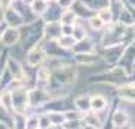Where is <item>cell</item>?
I'll return each instance as SVG.
<instances>
[{"label":"cell","instance_id":"cell-1","mask_svg":"<svg viewBox=\"0 0 135 129\" xmlns=\"http://www.w3.org/2000/svg\"><path fill=\"white\" fill-rule=\"evenodd\" d=\"M44 41V21L41 18H36L32 23L24 24L20 27V45L27 51L30 47L36 44H41Z\"/></svg>","mask_w":135,"mask_h":129},{"label":"cell","instance_id":"cell-2","mask_svg":"<svg viewBox=\"0 0 135 129\" xmlns=\"http://www.w3.org/2000/svg\"><path fill=\"white\" fill-rule=\"evenodd\" d=\"M11 98H12V108L14 113L24 114L26 110L29 108V89L24 86H20L14 90H11Z\"/></svg>","mask_w":135,"mask_h":129},{"label":"cell","instance_id":"cell-3","mask_svg":"<svg viewBox=\"0 0 135 129\" xmlns=\"http://www.w3.org/2000/svg\"><path fill=\"white\" fill-rule=\"evenodd\" d=\"M24 60H26V65L29 68H36L42 66L44 63L47 62V54L44 51V48L41 44H36L33 47H30L27 51H26V56H24Z\"/></svg>","mask_w":135,"mask_h":129},{"label":"cell","instance_id":"cell-4","mask_svg":"<svg viewBox=\"0 0 135 129\" xmlns=\"http://www.w3.org/2000/svg\"><path fill=\"white\" fill-rule=\"evenodd\" d=\"M123 48H125V45H122V44H119V45H110V47H102L101 57L104 59L108 65L114 66V65H117L119 60H120L122 53H123Z\"/></svg>","mask_w":135,"mask_h":129},{"label":"cell","instance_id":"cell-5","mask_svg":"<svg viewBox=\"0 0 135 129\" xmlns=\"http://www.w3.org/2000/svg\"><path fill=\"white\" fill-rule=\"evenodd\" d=\"M50 101V95L47 89L42 87H32L29 89V105L30 107H44V104H47Z\"/></svg>","mask_w":135,"mask_h":129},{"label":"cell","instance_id":"cell-6","mask_svg":"<svg viewBox=\"0 0 135 129\" xmlns=\"http://www.w3.org/2000/svg\"><path fill=\"white\" fill-rule=\"evenodd\" d=\"M74 54H92V53H98L96 44L90 36H87L84 39H80L74 44L72 50H71Z\"/></svg>","mask_w":135,"mask_h":129},{"label":"cell","instance_id":"cell-7","mask_svg":"<svg viewBox=\"0 0 135 129\" xmlns=\"http://www.w3.org/2000/svg\"><path fill=\"white\" fill-rule=\"evenodd\" d=\"M9 8H12V9L17 11V12L23 17V20H24L26 24L32 23V21H35L36 18H39V17H36V15L33 14V11L30 9V5L24 3L23 0H12V3H11Z\"/></svg>","mask_w":135,"mask_h":129},{"label":"cell","instance_id":"cell-8","mask_svg":"<svg viewBox=\"0 0 135 129\" xmlns=\"http://www.w3.org/2000/svg\"><path fill=\"white\" fill-rule=\"evenodd\" d=\"M2 21H3V24H5L6 27H14V29H20V27H23L26 24L23 17L15 9H12V8H6L5 9Z\"/></svg>","mask_w":135,"mask_h":129},{"label":"cell","instance_id":"cell-9","mask_svg":"<svg viewBox=\"0 0 135 129\" xmlns=\"http://www.w3.org/2000/svg\"><path fill=\"white\" fill-rule=\"evenodd\" d=\"M20 42V29H14V27H5L2 32V38H0V44L8 50V48L14 47Z\"/></svg>","mask_w":135,"mask_h":129},{"label":"cell","instance_id":"cell-10","mask_svg":"<svg viewBox=\"0 0 135 129\" xmlns=\"http://www.w3.org/2000/svg\"><path fill=\"white\" fill-rule=\"evenodd\" d=\"M62 8L57 5V2H51L48 0V5H47V9L44 11V14L41 15V20L44 23H54V21H59L60 20V15H62Z\"/></svg>","mask_w":135,"mask_h":129},{"label":"cell","instance_id":"cell-11","mask_svg":"<svg viewBox=\"0 0 135 129\" xmlns=\"http://www.w3.org/2000/svg\"><path fill=\"white\" fill-rule=\"evenodd\" d=\"M62 36V24L59 21L44 23V39L45 41H57Z\"/></svg>","mask_w":135,"mask_h":129},{"label":"cell","instance_id":"cell-12","mask_svg":"<svg viewBox=\"0 0 135 129\" xmlns=\"http://www.w3.org/2000/svg\"><path fill=\"white\" fill-rule=\"evenodd\" d=\"M117 95L122 101L135 104V83H129V84H120L117 89Z\"/></svg>","mask_w":135,"mask_h":129},{"label":"cell","instance_id":"cell-13","mask_svg":"<svg viewBox=\"0 0 135 129\" xmlns=\"http://www.w3.org/2000/svg\"><path fill=\"white\" fill-rule=\"evenodd\" d=\"M74 56V62L77 65H81V66H95L98 63V60L101 59V56L98 53H92V54H72Z\"/></svg>","mask_w":135,"mask_h":129},{"label":"cell","instance_id":"cell-14","mask_svg":"<svg viewBox=\"0 0 135 129\" xmlns=\"http://www.w3.org/2000/svg\"><path fill=\"white\" fill-rule=\"evenodd\" d=\"M6 69L9 71V74L14 77L15 80H21L23 75H24V68H23L21 62L12 59L9 54H8V60H6Z\"/></svg>","mask_w":135,"mask_h":129},{"label":"cell","instance_id":"cell-15","mask_svg":"<svg viewBox=\"0 0 135 129\" xmlns=\"http://www.w3.org/2000/svg\"><path fill=\"white\" fill-rule=\"evenodd\" d=\"M71 9L75 12V15H77V18H80V20H89L92 15H95L96 12L95 11H92L90 8H87L84 3H83L81 0H75L74 2V5L71 6Z\"/></svg>","mask_w":135,"mask_h":129},{"label":"cell","instance_id":"cell-16","mask_svg":"<svg viewBox=\"0 0 135 129\" xmlns=\"http://www.w3.org/2000/svg\"><path fill=\"white\" fill-rule=\"evenodd\" d=\"M107 107H108V101L104 95L96 93V95L90 96V110H93L95 113H101L107 110Z\"/></svg>","mask_w":135,"mask_h":129},{"label":"cell","instance_id":"cell-17","mask_svg":"<svg viewBox=\"0 0 135 129\" xmlns=\"http://www.w3.org/2000/svg\"><path fill=\"white\" fill-rule=\"evenodd\" d=\"M116 21H119V23L123 24V26H131V24H135L134 14H132V11H131L126 5L122 8L120 14L117 15V20H116Z\"/></svg>","mask_w":135,"mask_h":129},{"label":"cell","instance_id":"cell-18","mask_svg":"<svg viewBox=\"0 0 135 129\" xmlns=\"http://www.w3.org/2000/svg\"><path fill=\"white\" fill-rule=\"evenodd\" d=\"M74 105L80 113H89L90 111V96L87 95L77 96L75 101H74Z\"/></svg>","mask_w":135,"mask_h":129},{"label":"cell","instance_id":"cell-19","mask_svg":"<svg viewBox=\"0 0 135 129\" xmlns=\"http://www.w3.org/2000/svg\"><path fill=\"white\" fill-rule=\"evenodd\" d=\"M129 120V116L125 110H117L114 114H113V125L114 128H123Z\"/></svg>","mask_w":135,"mask_h":129},{"label":"cell","instance_id":"cell-20","mask_svg":"<svg viewBox=\"0 0 135 129\" xmlns=\"http://www.w3.org/2000/svg\"><path fill=\"white\" fill-rule=\"evenodd\" d=\"M86 23H87L89 29L92 30V32H102V30L105 29V23H104L96 14L92 15L89 20H86Z\"/></svg>","mask_w":135,"mask_h":129},{"label":"cell","instance_id":"cell-21","mask_svg":"<svg viewBox=\"0 0 135 129\" xmlns=\"http://www.w3.org/2000/svg\"><path fill=\"white\" fill-rule=\"evenodd\" d=\"M77 21V15L74 12L71 8L69 9H63L62 11V15H60V20H59V23L60 24H68V26H74Z\"/></svg>","mask_w":135,"mask_h":129},{"label":"cell","instance_id":"cell-22","mask_svg":"<svg viewBox=\"0 0 135 129\" xmlns=\"http://www.w3.org/2000/svg\"><path fill=\"white\" fill-rule=\"evenodd\" d=\"M47 5H48V0H33L30 3V9L33 11V14L36 17L41 18V15L44 14V11L47 9Z\"/></svg>","mask_w":135,"mask_h":129},{"label":"cell","instance_id":"cell-23","mask_svg":"<svg viewBox=\"0 0 135 129\" xmlns=\"http://www.w3.org/2000/svg\"><path fill=\"white\" fill-rule=\"evenodd\" d=\"M56 42H57V45L60 48L66 50V51H71V50H72V47H74V44L77 42V41H75V38H74V36H66V35H62V36L56 41Z\"/></svg>","mask_w":135,"mask_h":129},{"label":"cell","instance_id":"cell-24","mask_svg":"<svg viewBox=\"0 0 135 129\" xmlns=\"http://www.w3.org/2000/svg\"><path fill=\"white\" fill-rule=\"evenodd\" d=\"M134 41H135V24L125 26V33H123L122 44H123V45H128V44L134 42Z\"/></svg>","mask_w":135,"mask_h":129},{"label":"cell","instance_id":"cell-25","mask_svg":"<svg viewBox=\"0 0 135 129\" xmlns=\"http://www.w3.org/2000/svg\"><path fill=\"white\" fill-rule=\"evenodd\" d=\"M123 6H125V0H110L108 2V8H110L111 14L114 17V21L117 20V15L120 14V11Z\"/></svg>","mask_w":135,"mask_h":129},{"label":"cell","instance_id":"cell-26","mask_svg":"<svg viewBox=\"0 0 135 129\" xmlns=\"http://www.w3.org/2000/svg\"><path fill=\"white\" fill-rule=\"evenodd\" d=\"M96 15L102 20V21H104V23H105V26H107V24H111L113 21H114V17H113V14H111V11H110L108 6L98 9L96 11Z\"/></svg>","mask_w":135,"mask_h":129},{"label":"cell","instance_id":"cell-27","mask_svg":"<svg viewBox=\"0 0 135 129\" xmlns=\"http://www.w3.org/2000/svg\"><path fill=\"white\" fill-rule=\"evenodd\" d=\"M81 2L87 6V8H90L92 11L96 12L98 9L108 6V2H110V0H81Z\"/></svg>","mask_w":135,"mask_h":129},{"label":"cell","instance_id":"cell-28","mask_svg":"<svg viewBox=\"0 0 135 129\" xmlns=\"http://www.w3.org/2000/svg\"><path fill=\"white\" fill-rule=\"evenodd\" d=\"M48 114V119H50V123L53 125H62L65 123V114L63 113H60V111H50V113H47Z\"/></svg>","mask_w":135,"mask_h":129},{"label":"cell","instance_id":"cell-29","mask_svg":"<svg viewBox=\"0 0 135 129\" xmlns=\"http://www.w3.org/2000/svg\"><path fill=\"white\" fill-rule=\"evenodd\" d=\"M65 128L66 129H81V119L80 120H65Z\"/></svg>","mask_w":135,"mask_h":129},{"label":"cell","instance_id":"cell-30","mask_svg":"<svg viewBox=\"0 0 135 129\" xmlns=\"http://www.w3.org/2000/svg\"><path fill=\"white\" fill-rule=\"evenodd\" d=\"M75 0H57V5L62 8V9H69L71 6L74 5Z\"/></svg>","mask_w":135,"mask_h":129},{"label":"cell","instance_id":"cell-31","mask_svg":"<svg viewBox=\"0 0 135 129\" xmlns=\"http://www.w3.org/2000/svg\"><path fill=\"white\" fill-rule=\"evenodd\" d=\"M72 32H74V26L62 24V35H66V36H72Z\"/></svg>","mask_w":135,"mask_h":129},{"label":"cell","instance_id":"cell-32","mask_svg":"<svg viewBox=\"0 0 135 129\" xmlns=\"http://www.w3.org/2000/svg\"><path fill=\"white\" fill-rule=\"evenodd\" d=\"M11 3H12V0H0V6L3 8V9H6V8H9Z\"/></svg>","mask_w":135,"mask_h":129},{"label":"cell","instance_id":"cell-33","mask_svg":"<svg viewBox=\"0 0 135 129\" xmlns=\"http://www.w3.org/2000/svg\"><path fill=\"white\" fill-rule=\"evenodd\" d=\"M3 12H5V9L0 6V23H3V21H2V20H3Z\"/></svg>","mask_w":135,"mask_h":129},{"label":"cell","instance_id":"cell-34","mask_svg":"<svg viewBox=\"0 0 135 129\" xmlns=\"http://www.w3.org/2000/svg\"><path fill=\"white\" fill-rule=\"evenodd\" d=\"M6 26L3 23H0V38H2V32H3V29H5Z\"/></svg>","mask_w":135,"mask_h":129},{"label":"cell","instance_id":"cell-35","mask_svg":"<svg viewBox=\"0 0 135 129\" xmlns=\"http://www.w3.org/2000/svg\"><path fill=\"white\" fill-rule=\"evenodd\" d=\"M0 129H8V126L5 123H2V120H0Z\"/></svg>","mask_w":135,"mask_h":129},{"label":"cell","instance_id":"cell-36","mask_svg":"<svg viewBox=\"0 0 135 129\" xmlns=\"http://www.w3.org/2000/svg\"><path fill=\"white\" fill-rule=\"evenodd\" d=\"M23 2H24V3H27V5H30V3H32L33 0H23Z\"/></svg>","mask_w":135,"mask_h":129},{"label":"cell","instance_id":"cell-37","mask_svg":"<svg viewBox=\"0 0 135 129\" xmlns=\"http://www.w3.org/2000/svg\"><path fill=\"white\" fill-rule=\"evenodd\" d=\"M132 69L135 71V60H134V65H132Z\"/></svg>","mask_w":135,"mask_h":129},{"label":"cell","instance_id":"cell-38","mask_svg":"<svg viewBox=\"0 0 135 129\" xmlns=\"http://www.w3.org/2000/svg\"><path fill=\"white\" fill-rule=\"evenodd\" d=\"M51 2H57V0H51Z\"/></svg>","mask_w":135,"mask_h":129},{"label":"cell","instance_id":"cell-39","mask_svg":"<svg viewBox=\"0 0 135 129\" xmlns=\"http://www.w3.org/2000/svg\"><path fill=\"white\" fill-rule=\"evenodd\" d=\"M132 129H135V128H132Z\"/></svg>","mask_w":135,"mask_h":129}]
</instances>
